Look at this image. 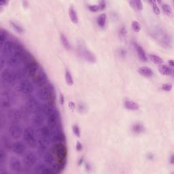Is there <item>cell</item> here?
Returning <instances> with one entry per match:
<instances>
[{"label": "cell", "mask_w": 174, "mask_h": 174, "mask_svg": "<svg viewBox=\"0 0 174 174\" xmlns=\"http://www.w3.org/2000/svg\"><path fill=\"white\" fill-rule=\"evenodd\" d=\"M135 49L137 50V53H138V57L140 59V60L146 62L148 60V57L146 56V54L145 53V51L143 49V48L139 46L138 45V44H136L135 45Z\"/></svg>", "instance_id": "obj_25"}, {"label": "cell", "mask_w": 174, "mask_h": 174, "mask_svg": "<svg viewBox=\"0 0 174 174\" xmlns=\"http://www.w3.org/2000/svg\"><path fill=\"white\" fill-rule=\"evenodd\" d=\"M8 3V1H2V2H0V4H1L2 6H6L7 3Z\"/></svg>", "instance_id": "obj_50"}, {"label": "cell", "mask_w": 174, "mask_h": 174, "mask_svg": "<svg viewBox=\"0 0 174 174\" xmlns=\"http://www.w3.org/2000/svg\"><path fill=\"white\" fill-rule=\"evenodd\" d=\"M38 95L39 99L42 101L51 102L54 99V89L53 86L49 84L40 87Z\"/></svg>", "instance_id": "obj_2"}, {"label": "cell", "mask_w": 174, "mask_h": 174, "mask_svg": "<svg viewBox=\"0 0 174 174\" xmlns=\"http://www.w3.org/2000/svg\"><path fill=\"white\" fill-rule=\"evenodd\" d=\"M1 78L3 82L6 84H13L17 78V74L16 72L12 71L9 68L3 69L1 73Z\"/></svg>", "instance_id": "obj_6"}, {"label": "cell", "mask_w": 174, "mask_h": 174, "mask_svg": "<svg viewBox=\"0 0 174 174\" xmlns=\"http://www.w3.org/2000/svg\"><path fill=\"white\" fill-rule=\"evenodd\" d=\"M47 145L48 144H46L45 142H44L42 139H38V146H37V147H38V150L40 151V153L44 154L46 153V152L47 151V148H48Z\"/></svg>", "instance_id": "obj_28"}, {"label": "cell", "mask_w": 174, "mask_h": 174, "mask_svg": "<svg viewBox=\"0 0 174 174\" xmlns=\"http://www.w3.org/2000/svg\"><path fill=\"white\" fill-rule=\"evenodd\" d=\"M7 160V154L6 151L3 149H1L0 150V163L1 165H3L6 162Z\"/></svg>", "instance_id": "obj_38"}, {"label": "cell", "mask_w": 174, "mask_h": 174, "mask_svg": "<svg viewBox=\"0 0 174 174\" xmlns=\"http://www.w3.org/2000/svg\"><path fill=\"white\" fill-rule=\"evenodd\" d=\"M40 139H42L48 145L53 142V133L52 131V129H50L49 126L43 125L40 128Z\"/></svg>", "instance_id": "obj_3"}, {"label": "cell", "mask_w": 174, "mask_h": 174, "mask_svg": "<svg viewBox=\"0 0 174 174\" xmlns=\"http://www.w3.org/2000/svg\"><path fill=\"white\" fill-rule=\"evenodd\" d=\"M0 65H1V69H2L3 68V67H4V65H6V60H5V59L4 57H3V56L1 57V61H0Z\"/></svg>", "instance_id": "obj_45"}, {"label": "cell", "mask_w": 174, "mask_h": 174, "mask_svg": "<svg viewBox=\"0 0 174 174\" xmlns=\"http://www.w3.org/2000/svg\"><path fill=\"white\" fill-rule=\"evenodd\" d=\"M16 44V43L14 42L12 40H7L5 44H3V46L1 48L2 54L3 55H5V56L9 57L15 50Z\"/></svg>", "instance_id": "obj_11"}, {"label": "cell", "mask_w": 174, "mask_h": 174, "mask_svg": "<svg viewBox=\"0 0 174 174\" xmlns=\"http://www.w3.org/2000/svg\"><path fill=\"white\" fill-rule=\"evenodd\" d=\"M46 118V116H45V114L43 113L41 108H40V105L38 110L35 112L34 116L33 117L32 123L33 126L35 127L40 128L42 126H43V124L44 123V120H45Z\"/></svg>", "instance_id": "obj_9"}, {"label": "cell", "mask_w": 174, "mask_h": 174, "mask_svg": "<svg viewBox=\"0 0 174 174\" xmlns=\"http://www.w3.org/2000/svg\"><path fill=\"white\" fill-rule=\"evenodd\" d=\"M119 34L121 37H123V38L126 35V34H127V29H126L125 27H123L120 29Z\"/></svg>", "instance_id": "obj_44"}, {"label": "cell", "mask_w": 174, "mask_h": 174, "mask_svg": "<svg viewBox=\"0 0 174 174\" xmlns=\"http://www.w3.org/2000/svg\"><path fill=\"white\" fill-rule=\"evenodd\" d=\"M69 16L73 23H78V16L76 10L73 5L70 6L69 8Z\"/></svg>", "instance_id": "obj_23"}, {"label": "cell", "mask_w": 174, "mask_h": 174, "mask_svg": "<svg viewBox=\"0 0 174 174\" xmlns=\"http://www.w3.org/2000/svg\"><path fill=\"white\" fill-rule=\"evenodd\" d=\"M61 41L63 46L67 50H70L72 49V46L71 44H70L68 39L67 38V37L64 34H63V33L61 35Z\"/></svg>", "instance_id": "obj_31"}, {"label": "cell", "mask_w": 174, "mask_h": 174, "mask_svg": "<svg viewBox=\"0 0 174 174\" xmlns=\"http://www.w3.org/2000/svg\"><path fill=\"white\" fill-rule=\"evenodd\" d=\"M8 39V33L4 30H1L0 33V44H1V48L3 46V44L7 41Z\"/></svg>", "instance_id": "obj_35"}, {"label": "cell", "mask_w": 174, "mask_h": 174, "mask_svg": "<svg viewBox=\"0 0 174 174\" xmlns=\"http://www.w3.org/2000/svg\"><path fill=\"white\" fill-rule=\"evenodd\" d=\"M47 126L53 129L57 127L58 123V114L54 110L53 112L46 117Z\"/></svg>", "instance_id": "obj_16"}, {"label": "cell", "mask_w": 174, "mask_h": 174, "mask_svg": "<svg viewBox=\"0 0 174 174\" xmlns=\"http://www.w3.org/2000/svg\"><path fill=\"white\" fill-rule=\"evenodd\" d=\"M76 148H77V150H78V151H80V150H82V144H81L79 142H78V143H77Z\"/></svg>", "instance_id": "obj_47"}, {"label": "cell", "mask_w": 174, "mask_h": 174, "mask_svg": "<svg viewBox=\"0 0 174 174\" xmlns=\"http://www.w3.org/2000/svg\"><path fill=\"white\" fill-rule=\"evenodd\" d=\"M106 18H107V16L105 13L100 14L97 20V24L99 27H104L106 23Z\"/></svg>", "instance_id": "obj_30"}, {"label": "cell", "mask_w": 174, "mask_h": 174, "mask_svg": "<svg viewBox=\"0 0 174 174\" xmlns=\"http://www.w3.org/2000/svg\"><path fill=\"white\" fill-rule=\"evenodd\" d=\"M38 161L37 155L31 151H29L24 154L23 162L26 167H32Z\"/></svg>", "instance_id": "obj_8"}, {"label": "cell", "mask_w": 174, "mask_h": 174, "mask_svg": "<svg viewBox=\"0 0 174 174\" xmlns=\"http://www.w3.org/2000/svg\"><path fill=\"white\" fill-rule=\"evenodd\" d=\"M144 130L143 126L140 123H136L133 125L132 127V131L135 133H140L143 132Z\"/></svg>", "instance_id": "obj_36"}, {"label": "cell", "mask_w": 174, "mask_h": 174, "mask_svg": "<svg viewBox=\"0 0 174 174\" xmlns=\"http://www.w3.org/2000/svg\"><path fill=\"white\" fill-rule=\"evenodd\" d=\"M99 7H100V9H101V10H103L105 8H106V2H101L99 3Z\"/></svg>", "instance_id": "obj_46"}, {"label": "cell", "mask_w": 174, "mask_h": 174, "mask_svg": "<svg viewBox=\"0 0 174 174\" xmlns=\"http://www.w3.org/2000/svg\"><path fill=\"white\" fill-rule=\"evenodd\" d=\"M150 3H152V6H153V11H154V14H157V15L160 14L161 10H160V8H158V6H157V2L156 1H151Z\"/></svg>", "instance_id": "obj_39"}, {"label": "cell", "mask_w": 174, "mask_h": 174, "mask_svg": "<svg viewBox=\"0 0 174 174\" xmlns=\"http://www.w3.org/2000/svg\"><path fill=\"white\" fill-rule=\"evenodd\" d=\"M11 150L15 154L21 156V155L25 154L26 145L22 141H16L12 143Z\"/></svg>", "instance_id": "obj_13"}, {"label": "cell", "mask_w": 174, "mask_h": 174, "mask_svg": "<svg viewBox=\"0 0 174 174\" xmlns=\"http://www.w3.org/2000/svg\"><path fill=\"white\" fill-rule=\"evenodd\" d=\"M129 4L133 8L138 10H142L143 9V4L142 2L139 0H135V1H129Z\"/></svg>", "instance_id": "obj_29"}, {"label": "cell", "mask_w": 174, "mask_h": 174, "mask_svg": "<svg viewBox=\"0 0 174 174\" xmlns=\"http://www.w3.org/2000/svg\"><path fill=\"white\" fill-rule=\"evenodd\" d=\"M72 129H73V133H74V134L77 137H78V138H80V128H79L78 126V125H73V127H72Z\"/></svg>", "instance_id": "obj_43"}, {"label": "cell", "mask_w": 174, "mask_h": 174, "mask_svg": "<svg viewBox=\"0 0 174 174\" xmlns=\"http://www.w3.org/2000/svg\"><path fill=\"white\" fill-rule=\"evenodd\" d=\"M79 53L82 55V57L85 60L90 62V63H95L96 61V57L93 53H92L91 51L88 50L86 47L82 45H79L78 47Z\"/></svg>", "instance_id": "obj_10"}, {"label": "cell", "mask_w": 174, "mask_h": 174, "mask_svg": "<svg viewBox=\"0 0 174 174\" xmlns=\"http://www.w3.org/2000/svg\"><path fill=\"white\" fill-rule=\"evenodd\" d=\"M60 99L61 100V104H63V96L62 95H61V97H60Z\"/></svg>", "instance_id": "obj_51"}, {"label": "cell", "mask_w": 174, "mask_h": 174, "mask_svg": "<svg viewBox=\"0 0 174 174\" xmlns=\"http://www.w3.org/2000/svg\"><path fill=\"white\" fill-rule=\"evenodd\" d=\"M124 106L127 110L132 111L138 110L139 108V106L138 105V103L132 101V100H127V101H125L124 103Z\"/></svg>", "instance_id": "obj_22"}, {"label": "cell", "mask_w": 174, "mask_h": 174, "mask_svg": "<svg viewBox=\"0 0 174 174\" xmlns=\"http://www.w3.org/2000/svg\"><path fill=\"white\" fill-rule=\"evenodd\" d=\"M138 72L140 75H142L143 77H146V78H150L154 74L153 69L148 68V67H146V66H143L141 67V68H139L138 69Z\"/></svg>", "instance_id": "obj_20"}, {"label": "cell", "mask_w": 174, "mask_h": 174, "mask_svg": "<svg viewBox=\"0 0 174 174\" xmlns=\"http://www.w3.org/2000/svg\"><path fill=\"white\" fill-rule=\"evenodd\" d=\"M11 103H12V97H10V95L7 92L3 93L1 98L2 107L4 108H8L11 106Z\"/></svg>", "instance_id": "obj_19"}, {"label": "cell", "mask_w": 174, "mask_h": 174, "mask_svg": "<svg viewBox=\"0 0 174 174\" xmlns=\"http://www.w3.org/2000/svg\"><path fill=\"white\" fill-rule=\"evenodd\" d=\"M33 80H34V82L40 87L45 86L48 80L46 73L43 70H40L33 77Z\"/></svg>", "instance_id": "obj_14"}, {"label": "cell", "mask_w": 174, "mask_h": 174, "mask_svg": "<svg viewBox=\"0 0 174 174\" xmlns=\"http://www.w3.org/2000/svg\"><path fill=\"white\" fill-rule=\"evenodd\" d=\"M158 71L162 75L164 76H170L172 74L173 71L170 67L167 66L166 65L161 64L158 67Z\"/></svg>", "instance_id": "obj_24"}, {"label": "cell", "mask_w": 174, "mask_h": 174, "mask_svg": "<svg viewBox=\"0 0 174 174\" xmlns=\"http://www.w3.org/2000/svg\"><path fill=\"white\" fill-rule=\"evenodd\" d=\"M7 115H8V119L12 121V123H19L22 118V114L21 111L15 108L10 109L8 112Z\"/></svg>", "instance_id": "obj_15"}, {"label": "cell", "mask_w": 174, "mask_h": 174, "mask_svg": "<svg viewBox=\"0 0 174 174\" xmlns=\"http://www.w3.org/2000/svg\"><path fill=\"white\" fill-rule=\"evenodd\" d=\"M2 144L4 146V148L7 149H11L12 148V143H11L10 139L8 138V137L6 135H3L2 138Z\"/></svg>", "instance_id": "obj_34"}, {"label": "cell", "mask_w": 174, "mask_h": 174, "mask_svg": "<svg viewBox=\"0 0 174 174\" xmlns=\"http://www.w3.org/2000/svg\"><path fill=\"white\" fill-rule=\"evenodd\" d=\"M35 172L37 173H41V174H54L55 173L54 169L50 168L46 165H39L36 167Z\"/></svg>", "instance_id": "obj_18"}, {"label": "cell", "mask_w": 174, "mask_h": 174, "mask_svg": "<svg viewBox=\"0 0 174 174\" xmlns=\"http://www.w3.org/2000/svg\"><path fill=\"white\" fill-rule=\"evenodd\" d=\"M9 167L14 172H19L22 169V162L16 157L12 156L9 158Z\"/></svg>", "instance_id": "obj_12"}, {"label": "cell", "mask_w": 174, "mask_h": 174, "mask_svg": "<svg viewBox=\"0 0 174 174\" xmlns=\"http://www.w3.org/2000/svg\"><path fill=\"white\" fill-rule=\"evenodd\" d=\"M40 106L37 99L33 97H29L26 102V107L29 112L35 113Z\"/></svg>", "instance_id": "obj_17"}, {"label": "cell", "mask_w": 174, "mask_h": 174, "mask_svg": "<svg viewBox=\"0 0 174 174\" xmlns=\"http://www.w3.org/2000/svg\"><path fill=\"white\" fill-rule=\"evenodd\" d=\"M23 138L26 144L31 148H35L38 146V140H37L35 133L33 128L26 127L24 129Z\"/></svg>", "instance_id": "obj_1"}, {"label": "cell", "mask_w": 174, "mask_h": 174, "mask_svg": "<svg viewBox=\"0 0 174 174\" xmlns=\"http://www.w3.org/2000/svg\"><path fill=\"white\" fill-rule=\"evenodd\" d=\"M161 88L163 91H167V92H169V91H171L172 90V88H173V84L172 83H165V84H163L162 85V87Z\"/></svg>", "instance_id": "obj_41"}, {"label": "cell", "mask_w": 174, "mask_h": 174, "mask_svg": "<svg viewBox=\"0 0 174 174\" xmlns=\"http://www.w3.org/2000/svg\"><path fill=\"white\" fill-rule=\"evenodd\" d=\"M168 63H169V65H170V67H172V68H173V66H174L173 60H169L168 61Z\"/></svg>", "instance_id": "obj_49"}, {"label": "cell", "mask_w": 174, "mask_h": 174, "mask_svg": "<svg viewBox=\"0 0 174 174\" xmlns=\"http://www.w3.org/2000/svg\"><path fill=\"white\" fill-rule=\"evenodd\" d=\"M10 24L13 27V29H14V30H15L16 31H17L18 33H23L25 31L23 27H22V26L20 24L16 23V22L12 21H10Z\"/></svg>", "instance_id": "obj_32"}, {"label": "cell", "mask_w": 174, "mask_h": 174, "mask_svg": "<svg viewBox=\"0 0 174 174\" xmlns=\"http://www.w3.org/2000/svg\"><path fill=\"white\" fill-rule=\"evenodd\" d=\"M65 141V137L64 133L61 131H58L55 133V134H53V142H57V143H61L64 142Z\"/></svg>", "instance_id": "obj_27"}, {"label": "cell", "mask_w": 174, "mask_h": 174, "mask_svg": "<svg viewBox=\"0 0 174 174\" xmlns=\"http://www.w3.org/2000/svg\"><path fill=\"white\" fill-rule=\"evenodd\" d=\"M24 129L18 123H12L8 128L9 136L14 139H18L23 137Z\"/></svg>", "instance_id": "obj_5"}, {"label": "cell", "mask_w": 174, "mask_h": 174, "mask_svg": "<svg viewBox=\"0 0 174 174\" xmlns=\"http://www.w3.org/2000/svg\"><path fill=\"white\" fill-rule=\"evenodd\" d=\"M39 71V65L36 61L32 60L26 63L23 68V72L25 75L30 77H34Z\"/></svg>", "instance_id": "obj_4"}, {"label": "cell", "mask_w": 174, "mask_h": 174, "mask_svg": "<svg viewBox=\"0 0 174 174\" xmlns=\"http://www.w3.org/2000/svg\"><path fill=\"white\" fill-rule=\"evenodd\" d=\"M158 3H161L162 9V10H163L164 13L166 14L167 16H173V10L169 4H168V3H167L165 2H159Z\"/></svg>", "instance_id": "obj_26"}, {"label": "cell", "mask_w": 174, "mask_h": 174, "mask_svg": "<svg viewBox=\"0 0 174 174\" xmlns=\"http://www.w3.org/2000/svg\"><path fill=\"white\" fill-rule=\"evenodd\" d=\"M88 10L92 12H97L99 10H101L99 5H91L88 6Z\"/></svg>", "instance_id": "obj_42"}, {"label": "cell", "mask_w": 174, "mask_h": 174, "mask_svg": "<svg viewBox=\"0 0 174 174\" xmlns=\"http://www.w3.org/2000/svg\"><path fill=\"white\" fill-rule=\"evenodd\" d=\"M149 58L154 64L156 65H161L162 63V59L158 55L151 54L149 55Z\"/></svg>", "instance_id": "obj_33"}, {"label": "cell", "mask_w": 174, "mask_h": 174, "mask_svg": "<svg viewBox=\"0 0 174 174\" xmlns=\"http://www.w3.org/2000/svg\"><path fill=\"white\" fill-rule=\"evenodd\" d=\"M131 27L132 29L135 32H139L140 31V29H141V27H140V25L137 21H133L132 22V24H131Z\"/></svg>", "instance_id": "obj_40"}, {"label": "cell", "mask_w": 174, "mask_h": 174, "mask_svg": "<svg viewBox=\"0 0 174 174\" xmlns=\"http://www.w3.org/2000/svg\"><path fill=\"white\" fill-rule=\"evenodd\" d=\"M18 90L20 92L25 95L30 94L34 90V86L33 83L27 79L21 81L18 86Z\"/></svg>", "instance_id": "obj_7"}, {"label": "cell", "mask_w": 174, "mask_h": 174, "mask_svg": "<svg viewBox=\"0 0 174 174\" xmlns=\"http://www.w3.org/2000/svg\"><path fill=\"white\" fill-rule=\"evenodd\" d=\"M169 162H170V163H171L172 165L173 164V162H174V155L173 154H172L171 157H170Z\"/></svg>", "instance_id": "obj_48"}, {"label": "cell", "mask_w": 174, "mask_h": 174, "mask_svg": "<svg viewBox=\"0 0 174 174\" xmlns=\"http://www.w3.org/2000/svg\"><path fill=\"white\" fill-rule=\"evenodd\" d=\"M65 76V80H66L67 84H68L69 86H72L73 84V78H72L71 73H70L68 70H66Z\"/></svg>", "instance_id": "obj_37"}, {"label": "cell", "mask_w": 174, "mask_h": 174, "mask_svg": "<svg viewBox=\"0 0 174 174\" xmlns=\"http://www.w3.org/2000/svg\"><path fill=\"white\" fill-rule=\"evenodd\" d=\"M43 160L44 162L48 165H53L54 164V157L50 152L46 151V153L43 154Z\"/></svg>", "instance_id": "obj_21"}]
</instances>
